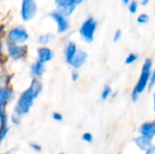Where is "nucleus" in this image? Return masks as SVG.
Segmentation results:
<instances>
[{"mask_svg":"<svg viewBox=\"0 0 155 154\" xmlns=\"http://www.w3.org/2000/svg\"><path fill=\"white\" fill-rule=\"evenodd\" d=\"M60 154H64V153H60Z\"/></svg>","mask_w":155,"mask_h":154,"instance_id":"nucleus-34","label":"nucleus"},{"mask_svg":"<svg viewBox=\"0 0 155 154\" xmlns=\"http://www.w3.org/2000/svg\"><path fill=\"white\" fill-rule=\"evenodd\" d=\"M56 23L57 25V32L59 34H63L66 32L69 28V23L64 15H63L61 13L57 12H53L49 15Z\"/></svg>","mask_w":155,"mask_h":154,"instance_id":"nucleus-8","label":"nucleus"},{"mask_svg":"<svg viewBox=\"0 0 155 154\" xmlns=\"http://www.w3.org/2000/svg\"><path fill=\"white\" fill-rule=\"evenodd\" d=\"M155 84V68L154 70H153V72L152 73V77H151V82H150V87L152 88L153 85Z\"/></svg>","mask_w":155,"mask_h":154,"instance_id":"nucleus-28","label":"nucleus"},{"mask_svg":"<svg viewBox=\"0 0 155 154\" xmlns=\"http://www.w3.org/2000/svg\"><path fill=\"white\" fill-rule=\"evenodd\" d=\"M123 1H124V4H128V3L130 2V0H123Z\"/></svg>","mask_w":155,"mask_h":154,"instance_id":"nucleus-33","label":"nucleus"},{"mask_svg":"<svg viewBox=\"0 0 155 154\" xmlns=\"http://www.w3.org/2000/svg\"><path fill=\"white\" fill-rule=\"evenodd\" d=\"M121 37H122V32H121V30H117L114 34V39L113 40H114V43H116L121 39Z\"/></svg>","mask_w":155,"mask_h":154,"instance_id":"nucleus-27","label":"nucleus"},{"mask_svg":"<svg viewBox=\"0 0 155 154\" xmlns=\"http://www.w3.org/2000/svg\"><path fill=\"white\" fill-rule=\"evenodd\" d=\"M12 123L15 125H19L20 123H21V116L18 115L17 113H14L13 115H12Z\"/></svg>","mask_w":155,"mask_h":154,"instance_id":"nucleus-23","label":"nucleus"},{"mask_svg":"<svg viewBox=\"0 0 155 154\" xmlns=\"http://www.w3.org/2000/svg\"><path fill=\"white\" fill-rule=\"evenodd\" d=\"M153 110H154L155 112V93L154 95H153Z\"/></svg>","mask_w":155,"mask_h":154,"instance_id":"nucleus-32","label":"nucleus"},{"mask_svg":"<svg viewBox=\"0 0 155 154\" xmlns=\"http://www.w3.org/2000/svg\"><path fill=\"white\" fill-rule=\"evenodd\" d=\"M83 1H84V0H75V2H76V5H79V4H81Z\"/></svg>","mask_w":155,"mask_h":154,"instance_id":"nucleus-31","label":"nucleus"},{"mask_svg":"<svg viewBox=\"0 0 155 154\" xmlns=\"http://www.w3.org/2000/svg\"><path fill=\"white\" fill-rule=\"evenodd\" d=\"M154 10H155V8H154Z\"/></svg>","mask_w":155,"mask_h":154,"instance_id":"nucleus-36","label":"nucleus"},{"mask_svg":"<svg viewBox=\"0 0 155 154\" xmlns=\"http://www.w3.org/2000/svg\"><path fill=\"white\" fill-rule=\"evenodd\" d=\"M112 93H113V91H112L111 86L105 85V86L104 87L102 93H101V99H102V100H106V99H108V98L112 95Z\"/></svg>","mask_w":155,"mask_h":154,"instance_id":"nucleus-18","label":"nucleus"},{"mask_svg":"<svg viewBox=\"0 0 155 154\" xmlns=\"http://www.w3.org/2000/svg\"><path fill=\"white\" fill-rule=\"evenodd\" d=\"M79 77H80V74H79L78 71L74 69V70L72 72V74H71L72 81H73V82H77V81H78V79H79Z\"/></svg>","mask_w":155,"mask_h":154,"instance_id":"nucleus-26","label":"nucleus"},{"mask_svg":"<svg viewBox=\"0 0 155 154\" xmlns=\"http://www.w3.org/2000/svg\"><path fill=\"white\" fill-rule=\"evenodd\" d=\"M77 47L75 43L74 42H70L68 43V44L66 45L65 48V52H64V56H65V61L68 64H70V63L72 62L73 58L74 57L75 54L77 53Z\"/></svg>","mask_w":155,"mask_h":154,"instance_id":"nucleus-15","label":"nucleus"},{"mask_svg":"<svg viewBox=\"0 0 155 154\" xmlns=\"http://www.w3.org/2000/svg\"><path fill=\"white\" fill-rule=\"evenodd\" d=\"M0 123H1V130H0V140L4 141L8 133V123H7V117L5 113H0Z\"/></svg>","mask_w":155,"mask_h":154,"instance_id":"nucleus-16","label":"nucleus"},{"mask_svg":"<svg viewBox=\"0 0 155 154\" xmlns=\"http://www.w3.org/2000/svg\"><path fill=\"white\" fill-rule=\"evenodd\" d=\"M29 146L31 147L32 150H34V151L36 152H40L42 151V147H41L39 144L35 143H31L29 144Z\"/></svg>","mask_w":155,"mask_h":154,"instance_id":"nucleus-25","label":"nucleus"},{"mask_svg":"<svg viewBox=\"0 0 155 154\" xmlns=\"http://www.w3.org/2000/svg\"><path fill=\"white\" fill-rule=\"evenodd\" d=\"M37 12L35 0H23L21 5V16L24 21H29L35 17Z\"/></svg>","mask_w":155,"mask_h":154,"instance_id":"nucleus-5","label":"nucleus"},{"mask_svg":"<svg viewBox=\"0 0 155 154\" xmlns=\"http://www.w3.org/2000/svg\"><path fill=\"white\" fill-rule=\"evenodd\" d=\"M149 21V15L146 14H142L138 16L137 18V22L140 24H145Z\"/></svg>","mask_w":155,"mask_h":154,"instance_id":"nucleus-20","label":"nucleus"},{"mask_svg":"<svg viewBox=\"0 0 155 154\" xmlns=\"http://www.w3.org/2000/svg\"><path fill=\"white\" fill-rule=\"evenodd\" d=\"M134 143L136 144V146L140 150H142L143 152H146L153 145L152 140L145 137V136H143V135H140L139 137L135 138L134 139Z\"/></svg>","mask_w":155,"mask_h":154,"instance_id":"nucleus-13","label":"nucleus"},{"mask_svg":"<svg viewBox=\"0 0 155 154\" xmlns=\"http://www.w3.org/2000/svg\"><path fill=\"white\" fill-rule=\"evenodd\" d=\"M29 38L28 33L22 26H17L12 28L7 34V42L15 44H23Z\"/></svg>","mask_w":155,"mask_h":154,"instance_id":"nucleus-4","label":"nucleus"},{"mask_svg":"<svg viewBox=\"0 0 155 154\" xmlns=\"http://www.w3.org/2000/svg\"><path fill=\"white\" fill-rule=\"evenodd\" d=\"M96 25H97L96 21L93 17H89L84 22L81 28L79 29V33L82 38L85 42L91 43L94 40V33L96 30Z\"/></svg>","mask_w":155,"mask_h":154,"instance_id":"nucleus-3","label":"nucleus"},{"mask_svg":"<svg viewBox=\"0 0 155 154\" xmlns=\"http://www.w3.org/2000/svg\"><path fill=\"white\" fill-rule=\"evenodd\" d=\"M87 57H88V54L84 51L78 50L77 53L75 54L74 57L73 58L72 62L70 63V65L73 68H74L75 70H77L84 64V63L87 60Z\"/></svg>","mask_w":155,"mask_h":154,"instance_id":"nucleus-9","label":"nucleus"},{"mask_svg":"<svg viewBox=\"0 0 155 154\" xmlns=\"http://www.w3.org/2000/svg\"><path fill=\"white\" fill-rule=\"evenodd\" d=\"M37 54H38V59L40 62L45 64L53 59V52L50 48L48 47H40L37 50Z\"/></svg>","mask_w":155,"mask_h":154,"instance_id":"nucleus-12","label":"nucleus"},{"mask_svg":"<svg viewBox=\"0 0 155 154\" xmlns=\"http://www.w3.org/2000/svg\"><path fill=\"white\" fill-rule=\"evenodd\" d=\"M45 71V64L40 62L39 60H36L32 65H31V74L34 76V78H38L44 74Z\"/></svg>","mask_w":155,"mask_h":154,"instance_id":"nucleus-14","label":"nucleus"},{"mask_svg":"<svg viewBox=\"0 0 155 154\" xmlns=\"http://www.w3.org/2000/svg\"><path fill=\"white\" fill-rule=\"evenodd\" d=\"M152 67H153V61L150 58L145 59L143 67H142V73L140 75V78L134 89V93L137 94H141L144 92V90L147 88L148 85H150L151 77H152Z\"/></svg>","mask_w":155,"mask_h":154,"instance_id":"nucleus-2","label":"nucleus"},{"mask_svg":"<svg viewBox=\"0 0 155 154\" xmlns=\"http://www.w3.org/2000/svg\"><path fill=\"white\" fill-rule=\"evenodd\" d=\"M12 98V90L9 87H2L0 89V113H5V106Z\"/></svg>","mask_w":155,"mask_h":154,"instance_id":"nucleus-10","label":"nucleus"},{"mask_svg":"<svg viewBox=\"0 0 155 154\" xmlns=\"http://www.w3.org/2000/svg\"><path fill=\"white\" fill-rule=\"evenodd\" d=\"M139 133L141 135L153 140L155 136V121L143 123L139 129Z\"/></svg>","mask_w":155,"mask_h":154,"instance_id":"nucleus-11","label":"nucleus"},{"mask_svg":"<svg viewBox=\"0 0 155 154\" xmlns=\"http://www.w3.org/2000/svg\"><path fill=\"white\" fill-rule=\"evenodd\" d=\"M3 154H5V153H3Z\"/></svg>","mask_w":155,"mask_h":154,"instance_id":"nucleus-35","label":"nucleus"},{"mask_svg":"<svg viewBox=\"0 0 155 154\" xmlns=\"http://www.w3.org/2000/svg\"><path fill=\"white\" fill-rule=\"evenodd\" d=\"M138 59V54H134V53H131L125 59V64H134L136 60Z\"/></svg>","mask_w":155,"mask_h":154,"instance_id":"nucleus-19","label":"nucleus"},{"mask_svg":"<svg viewBox=\"0 0 155 154\" xmlns=\"http://www.w3.org/2000/svg\"><path fill=\"white\" fill-rule=\"evenodd\" d=\"M82 139H83V141H84L86 143H92L93 140H94V137L90 133H84L82 135Z\"/></svg>","mask_w":155,"mask_h":154,"instance_id":"nucleus-22","label":"nucleus"},{"mask_svg":"<svg viewBox=\"0 0 155 154\" xmlns=\"http://www.w3.org/2000/svg\"><path fill=\"white\" fill-rule=\"evenodd\" d=\"M57 6L58 12L61 13L63 15L69 16L75 8L76 2L75 0H54Z\"/></svg>","mask_w":155,"mask_h":154,"instance_id":"nucleus-7","label":"nucleus"},{"mask_svg":"<svg viewBox=\"0 0 155 154\" xmlns=\"http://www.w3.org/2000/svg\"><path fill=\"white\" fill-rule=\"evenodd\" d=\"M149 1H150V0H142L141 4H142L143 5H148Z\"/></svg>","mask_w":155,"mask_h":154,"instance_id":"nucleus-30","label":"nucleus"},{"mask_svg":"<svg viewBox=\"0 0 155 154\" xmlns=\"http://www.w3.org/2000/svg\"><path fill=\"white\" fill-rule=\"evenodd\" d=\"M53 38H54V36H53V35H51V34H42V35H40V36L37 38V42H38L40 44L45 45V44H48V43L53 39Z\"/></svg>","mask_w":155,"mask_h":154,"instance_id":"nucleus-17","label":"nucleus"},{"mask_svg":"<svg viewBox=\"0 0 155 154\" xmlns=\"http://www.w3.org/2000/svg\"><path fill=\"white\" fill-rule=\"evenodd\" d=\"M52 117H53V119H54V121H56V122H62V121H63V119H64L63 115H62L60 113H58V112H54V113H53Z\"/></svg>","mask_w":155,"mask_h":154,"instance_id":"nucleus-24","label":"nucleus"},{"mask_svg":"<svg viewBox=\"0 0 155 154\" xmlns=\"http://www.w3.org/2000/svg\"><path fill=\"white\" fill-rule=\"evenodd\" d=\"M137 8H138V3H137L136 1H133V2L130 3V5H129V11H130L132 14L136 13Z\"/></svg>","mask_w":155,"mask_h":154,"instance_id":"nucleus-21","label":"nucleus"},{"mask_svg":"<svg viewBox=\"0 0 155 154\" xmlns=\"http://www.w3.org/2000/svg\"><path fill=\"white\" fill-rule=\"evenodd\" d=\"M7 53L13 60H21L25 58L27 54V46L24 44H15L7 42Z\"/></svg>","mask_w":155,"mask_h":154,"instance_id":"nucleus-6","label":"nucleus"},{"mask_svg":"<svg viewBox=\"0 0 155 154\" xmlns=\"http://www.w3.org/2000/svg\"><path fill=\"white\" fill-rule=\"evenodd\" d=\"M145 154H155V145H152L146 152H145Z\"/></svg>","mask_w":155,"mask_h":154,"instance_id":"nucleus-29","label":"nucleus"},{"mask_svg":"<svg viewBox=\"0 0 155 154\" xmlns=\"http://www.w3.org/2000/svg\"><path fill=\"white\" fill-rule=\"evenodd\" d=\"M42 89H43V84L40 82V80H38L37 78H34L32 80L30 86L21 93L16 103V105L15 107L14 113H17L21 117L26 114L31 109V107L33 106L34 100L37 98L40 93L42 92Z\"/></svg>","mask_w":155,"mask_h":154,"instance_id":"nucleus-1","label":"nucleus"}]
</instances>
